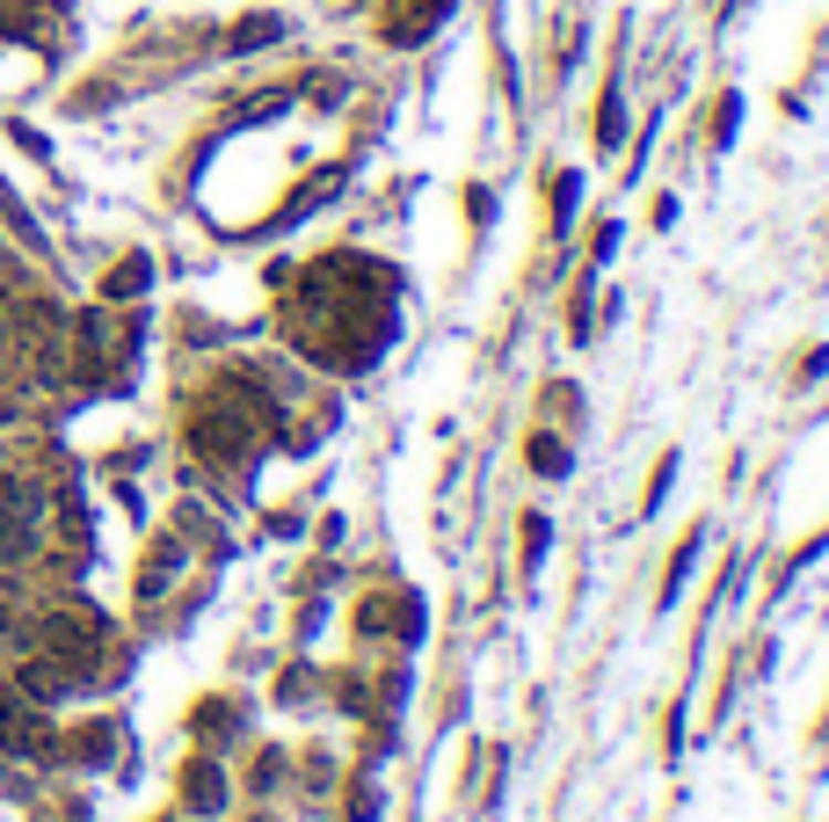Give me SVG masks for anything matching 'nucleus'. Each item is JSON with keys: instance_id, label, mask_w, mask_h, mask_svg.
I'll list each match as a JSON object with an SVG mask.
<instances>
[{"instance_id": "obj_1", "label": "nucleus", "mask_w": 829, "mask_h": 822, "mask_svg": "<svg viewBox=\"0 0 829 822\" xmlns=\"http://www.w3.org/2000/svg\"><path fill=\"white\" fill-rule=\"evenodd\" d=\"M182 787H190V808H219V771H211V765H190V779H182Z\"/></svg>"}, {"instance_id": "obj_2", "label": "nucleus", "mask_w": 829, "mask_h": 822, "mask_svg": "<svg viewBox=\"0 0 829 822\" xmlns=\"http://www.w3.org/2000/svg\"><path fill=\"white\" fill-rule=\"evenodd\" d=\"M138 284H146V255H132L124 270H109V284H103V292H109V298H132Z\"/></svg>"}, {"instance_id": "obj_3", "label": "nucleus", "mask_w": 829, "mask_h": 822, "mask_svg": "<svg viewBox=\"0 0 829 822\" xmlns=\"http://www.w3.org/2000/svg\"><path fill=\"white\" fill-rule=\"evenodd\" d=\"M532 466L538 473H568V452H560L553 438H532Z\"/></svg>"}]
</instances>
